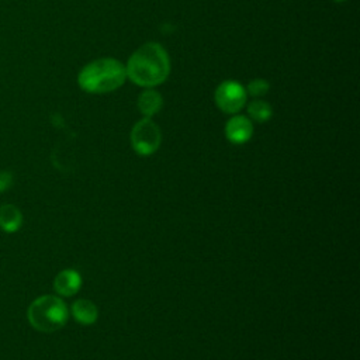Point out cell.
<instances>
[{"mask_svg": "<svg viewBox=\"0 0 360 360\" xmlns=\"http://www.w3.org/2000/svg\"><path fill=\"white\" fill-rule=\"evenodd\" d=\"M125 72L134 83L143 87H153L167 77L170 72L169 56L159 44H143L131 55Z\"/></svg>", "mask_w": 360, "mask_h": 360, "instance_id": "6da1fadb", "label": "cell"}, {"mask_svg": "<svg viewBox=\"0 0 360 360\" xmlns=\"http://www.w3.org/2000/svg\"><path fill=\"white\" fill-rule=\"evenodd\" d=\"M127 77L125 66L111 58L97 59L79 73V84L89 93H108L118 89Z\"/></svg>", "mask_w": 360, "mask_h": 360, "instance_id": "7a4b0ae2", "label": "cell"}, {"mask_svg": "<svg viewBox=\"0 0 360 360\" xmlns=\"http://www.w3.org/2000/svg\"><path fill=\"white\" fill-rule=\"evenodd\" d=\"M66 304L55 295H42L31 302L27 318L32 328L39 332L51 333L60 329L68 321Z\"/></svg>", "mask_w": 360, "mask_h": 360, "instance_id": "3957f363", "label": "cell"}, {"mask_svg": "<svg viewBox=\"0 0 360 360\" xmlns=\"http://www.w3.org/2000/svg\"><path fill=\"white\" fill-rule=\"evenodd\" d=\"M160 129L148 117L136 122L131 131V145L138 155H152L160 145Z\"/></svg>", "mask_w": 360, "mask_h": 360, "instance_id": "277c9868", "label": "cell"}, {"mask_svg": "<svg viewBox=\"0 0 360 360\" xmlns=\"http://www.w3.org/2000/svg\"><path fill=\"white\" fill-rule=\"evenodd\" d=\"M246 101V90L233 80H226L215 90L217 105L228 114L238 112Z\"/></svg>", "mask_w": 360, "mask_h": 360, "instance_id": "5b68a950", "label": "cell"}, {"mask_svg": "<svg viewBox=\"0 0 360 360\" xmlns=\"http://www.w3.org/2000/svg\"><path fill=\"white\" fill-rule=\"evenodd\" d=\"M253 134V127L250 120H248L243 115H236L232 117L226 127H225V135L232 143H245L246 141L250 139Z\"/></svg>", "mask_w": 360, "mask_h": 360, "instance_id": "8992f818", "label": "cell"}, {"mask_svg": "<svg viewBox=\"0 0 360 360\" xmlns=\"http://www.w3.org/2000/svg\"><path fill=\"white\" fill-rule=\"evenodd\" d=\"M82 285V277L80 274L73 269H66L58 273V276L53 280V288L59 295L70 297L75 295Z\"/></svg>", "mask_w": 360, "mask_h": 360, "instance_id": "52a82bcc", "label": "cell"}, {"mask_svg": "<svg viewBox=\"0 0 360 360\" xmlns=\"http://www.w3.org/2000/svg\"><path fill=\"white\" fill-rule=\"evenodd\" d=\"M22 224V214L21 211L13 204H4L0 207V228L7 232L13 233L21 228Z\"/></svg>", "mask_w": 360, "mask_h": 360, "instance_id": "ba28073f", "label": "cell"}, {"mask_svg": "<svg viewBox=\"0 0 360 360\" xmlns=\"http://www.w3.org/2000/svg\"><path fill=\"white\" fill-rule=\"evenodd\" d=\"M75 319L82 325H91L98 318V309L90 300H77L72 305Z\"/></svg>", "mask_w": 360, "mask_h": 360, "instance_id": "9c48e42d", "label": "cell"}, {"mask_svg": "<svg viewBox=\"0 0 360 360\" xmlns=\"http://www.w3.org/2000/svg\"><path fill=\"white\" fill-rule=\"evenodd\" d=\"M138 107H139V111L145 117L149 118V117L155 115L160 110V107H162V97L153 89H148V90L141 93V96L138 98Z\"/></svg>", "mask_w": 360, "mask_h": 360, "instance_id": "30bf717a", "label": "cell"}, {"mask_svg": "<svg viewBox=\"0 0 360 360\" xmlns=\"http://www.w3.org/2000/svg\"><path fill=\"white\" fill-rule=\"evenodd\" d=\"M248 112L252 120L257 122H264L271 117V107L262 100H255L248 105Z\"/></svg>", "mask_w": 360, "mask_h": 360, "instance_id": "8fae6325", "label": "cell"}, {"mask_svg": "<svg viewBox=\"0 0 360 360\" xmlns=\"http://www.w3.org/2000/svg\"><path fill=\"white\" fill-rule=\"evenodd\" d=\"M269 89V83L263 79H255L248 86V93L252 96H263Z\"/></svg>", "mask_w": 360, "mask_h": 360, "instance_id": "7c38bea8", "label": "cell"}, {"mask_svg": "<svg viewBox=\"0 0 360 360\" xmlns=\"http://www.w3.org/2000/svg\"><path fill=\"white\" fill-rule=\"evenodd\" d=\"M13 181H14V177H13L11 172H7V170L0 172V193L8 190L13 184Z\"/></svg>", "mask_w": 360, "mask_h": 360, "instance_id": "4fadbf2b", "label": "cell"}, {"mask_svg": "<svg viewBox=\"0 0 360 360\" xmlns=\"http://www.w3.org/2000/svg\"><path fill=\"white\" fill-rule=\"evenodd\" d=\"M335 1H343V0H335Z\"/></svg>", "mask_w": 360, "mask_h": 360, "instance_id": "5bb4252c", "label": "cell"}]
</instances>
